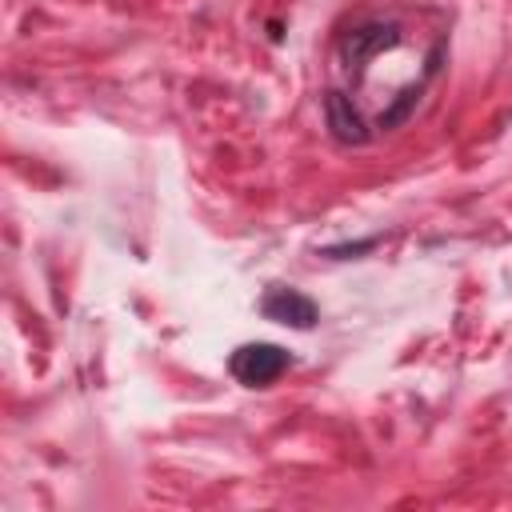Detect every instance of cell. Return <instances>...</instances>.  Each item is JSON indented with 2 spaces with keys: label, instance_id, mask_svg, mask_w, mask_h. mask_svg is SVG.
Wrapping results in <instances>:
<instances>
[{
  "label": "cell",
  "instance_id": "obj_1",
  "mask_svg": "<svg viewBox=\"0 0 512 512\" xmlns=\"http://www.w3.org/2000/svg\"><path fill=\"white\" fill-rule=\"evenodd\" d=\"M288 368H292L288 348L268 344V340L240 344V348L228 356V372H232V376H236L244 388H268V384H276V380H280Z\"/></svg>",
  "mask_w": 512,
  "mask_h": 512
},
{
  "label": "cell",
  "instance_id": "obj_2",
  "mask_svg": "<svg viewBox=\"0 0 512 512\" xmlns=\"http://www.w3.org/2000/svg\"><path fill=\"white\" fill-rule=\"evenodd\" d=\"M260 312H264V320H272V324H288V328H300V332L312 328V324L320 320L316 300L304 296V292H296V288H284V284H272V288L264 292Z\"/></svg>",
  "mask_w": 512,
  "mask_h": 512
}]
</instances>
